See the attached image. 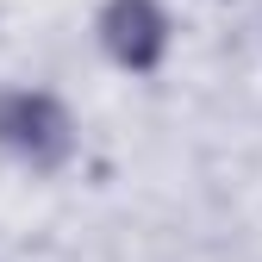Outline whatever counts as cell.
<instances>
[{
  "instance_id": "cell-1",
  "label": "cell",
  "mask_w": 262,
  "mask_h": 262,
  "mask_svg": "<svg viewBox=\"0 0 262 262\" xmlns=\"http://www.w3.org/2000/svg\"><path fill=\"white\" fill-rule=\"evenodd\" d=\"M0 150L19 156L25 169H62L75 150V125L62 113L56 94H38V88H19L0 100Z\"/></svg>"
},
{
  "instance_id": "cell-2",
  "label": "cell",
  "mask_w": 262,
  "mask_h": 262,
  "mask_svg": "<svg viewBox=\"0 0 262 262\" xmlns=\"http://www.w3.org/2000/svg\"><path fill=\"white\" fill-rule=\"evenodd\" d=\"M100 44L119 69L150 75L162 56H169V13L156 0H106L100 7Z\"/></svg>"
}]
</instances>
